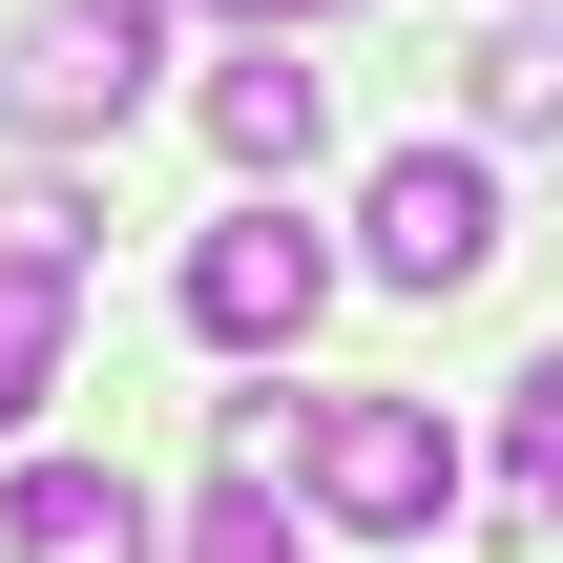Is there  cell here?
<instances>
[{
	"label": "cell",
	"instance_id": "cell-11",
	"mask_svg": "<svg viewBox=\"0 0 563 563\" xmlns=\"http://www.w3.org/2000/svg\"><path fill=\"white\" fill-rule=\"evenodd\" d=\"M501 460H522V501H563V355L522 376V397H501Z\"/></svg>",
	"mask_w": 563,
	"mask_h": 563
},
{
	"label": "cell",
	"instance_id": "cell-9",
	"mask_svg": "<svg viewBox=\"0 0 563 563\" xmlns=\"http://www.w3.org/2000/svg\"><path fill=\"white\" fill-rule=\"evenodd\" d=\"M167 563H313V522H292L272 481H209V501H188V543H167Z\"/></svg>",
	"mask_w": 563,
	"mask_h": 563
},
{
	"label": "cell",
	"instance_id": "cell-2",
	"mask_svg": "<svg viewBox=\"0 0 563 563\" xmlns=\"http://www.w3.org/2000/svg\"><path fill=\"white\" fill-rule=\"evenodd\" d=\"M146 42H167V0H21V42H0V125H21V146L125 125V104H146Z\"/></svg>",
	"mask_w": 563,
	"mask_h": 563
},
{
	"label": "cell",
	"instance_id": "cell-12",
	"mask_svg": "<svg viewBox=\"0 0 563 563\" xmlns=\"http://www.w3.org/2000/svg\"><path fill=\"white\" fill-rule=\"evenodd\" d=\"M251 21H355V0H251Z\"/></svg>",
	"mask_w": 563,
	"mask_h": 563
},
{
	"label": "cell",
	"instance_id": "cell-7",
	"mask_svg": "<svg viewBox=\"0 0 563 563\" xmlns=\"http://www.w3.org/2000/svg\"><path fill=\"white\" fill-rule=\"evenodd\" d=\"M460 104H481L501 146H522V125H563V21H543V0H522L501 42H460Z\"/></svg>",
	"mask_w": 563,
	"mask_h": 563
},
{
	"label": "cell",
	"instance_id": "cell-6",
	"mask_svg": "<svg viewBox=\"0 0 563 563\" xmlns=\"http://www.w3.org/2000/svg\"><path fill=\"white\" fill-rule=\"evenodd\" d=\"M313 125H334V104H313V63H272V21H251V42H230V84H209V146H230L251 188H292V167H313Z\"/></svg>",
	"mask_w": 563,
	"mask_h": 563
},
{
	"label": "cell",
	"instance_id": "cell-5",
	"mask_svg": "<svg viewBox=\"0 0 563 563\" xmlns=\"http://www.w3.org/2000/svg\"><path fill=\"white\" fill-rule=\"evenodd\" d=\"M0 563H167V543H146V501H125L104 460H21V501H0Z\"/></svg>",
	"mask_w": 563,
	"mask_h": 563
},
{
	"label": "cell",
	"instance_id": "cell-10",
	"mask_svg": "<svg viewBox=\"0 0 563 563\" xmlns=\"http://www.w3.org/2000/svg\"><path fill=\"white\" fill-rule=\"evenodd\" d=\"M42 397H63V292H42V272H0V439H21Z\"/></svg>",
	"mask_w": 563,
	"mask_h": 563
},
{
	"label": "cell",
	"instance_id": "cell-4",
	"mask_svg": "<svg viewBox=\"0 0 563 563\" xmlns=\"http://www.w3.org/2000/svg\"><path fill=\"white\" fill-rule=\"evenodd\" d=\"M334 313V251L292 230V209H230V230H188V334L209 355H292Z\"/></svg>",
	"mask_w": 563,
	"mask_h": 563
},
{
	"label": "cell",
	"instance_id": "cell-1",
	"mask_svg": "<svg viewBox=\"0 0 563 563\" xmlns=\"http://www.w3.org/2000/svg\"><path fill=\"white\" fill-rule=\"evenodd\" d=\"M292 481H313V522L418 543V522L460 501V439H439V397H313V418H292Z\"/></svg>",
	"mask_w": 563,
	"mask_h": 563
},
{
	"label": "cell",
	"instance_id": "cell-3",
	"mask_svg": "<svg viewBox=\"0 0 563 563\" xmlns=\"http://www.w3.org/2000/svg\"><path fill=\"white\" fill-rule=\"evenodd\" d=\"M355 251H376L397 292H481V272H501V167H481V146H397V167L355 188Z\"/></svg>",
	"mask_w": 563,
	"mask_h": 563
},
{
	"label": "cell",
	"instance_id": "cell-8",
	"mask_svg": "<svg viewBox=\"0 0 563 563\" xmlns=\"http://www.w3.org/2000/svg\"><path fill=\"white\" fill-rule=\"evenodd\" d=\"M84 251H104V209H84L63 167H21V188H0V272H42V292H84Z\"/></svg>",
	"mask_w": 563,
	"mask_h": 563
}]
</instances>
